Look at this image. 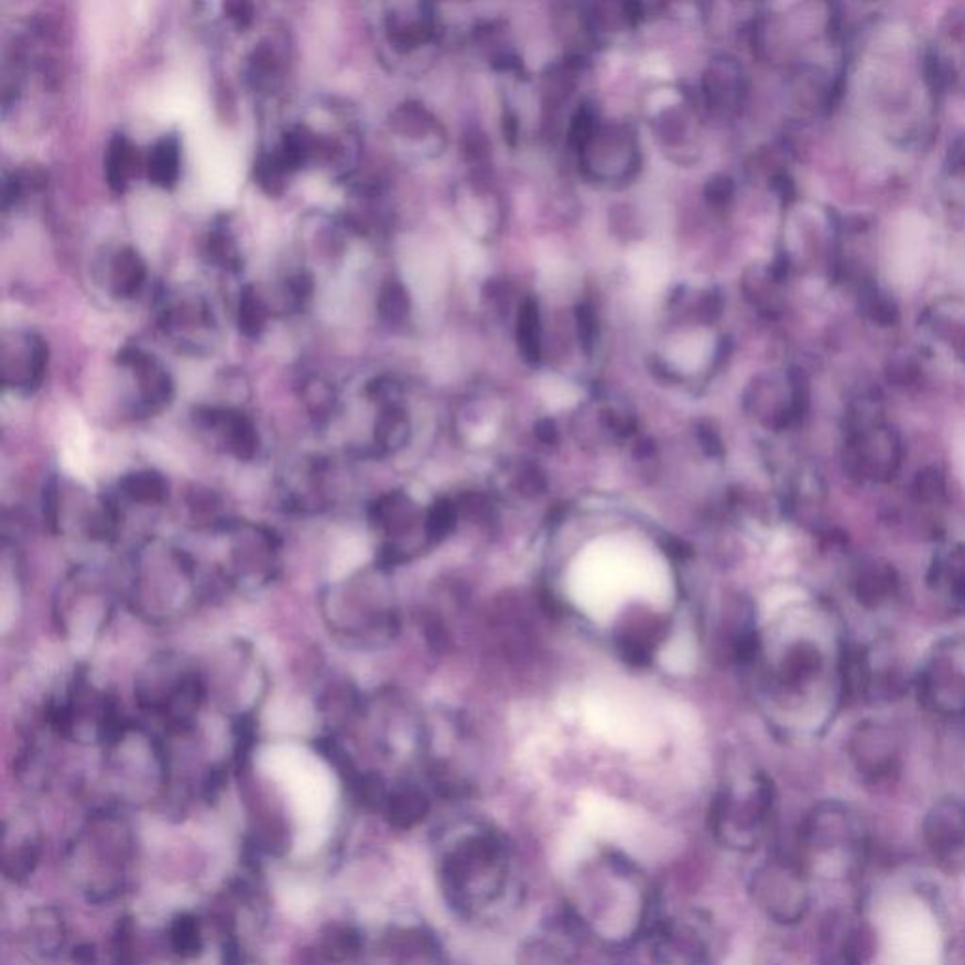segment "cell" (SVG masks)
Wrapping results in <instances>:
<instances>
[{
	"label": "cell",
	"mask_w": 965,
	"mask_h": 965,
	"mask_svg": "<svg viewBox=\"0 0 965 965\" xmlns=\"http://www.w3.org/2000/svg\"><path fill=\"white\" fill-rule=\"evenodd\" d=\"M924 73H926L928 84H930L933 91L937 93L946 91V87L954 79L951 65L941 57L940 53L933 52V50L928 52L926 59H924Z\"/></svg>",
	"instance_id": "d590c367"
},
{
	"label": "cell",
	"mask_w": 965,
	"mask_h": 965,
	"mask_svg": "<svg viewBox=\"0 0 965 965\" xmlns=\"http://www.w3.org/2000/svg\"><path fill=\"white\" fill-rule=\"evenodd\" d=\"M919 700L941 717H965V672L951 660H933L919 679Z\"/></svg>",
	"instance_id": "4fadbf2b"
},
{
	"label": "cell",
	"mask_w": 965,
	"mask_h": 965,
	"mask_svg": "<svg viewBox=\"0 0 965 965\" xmlns=\"http://www.w3.org/2000/svg\"><path fill=\"white\" fill-rule=\"evenodd\" d=\"M575 317H577L581 346L590 355L594 341H596V334H598V325H596V315H594L593 307L588 306V304H579L577 310H575Z\"/></svg>",
	"instance_id": "ab89813d"
},
{
	"label": "cell",
	"mask_w": 965,
	"mask_h": 965,
	"mask_svg": "<svg viewBox=\"0 0 965 965\" xmlns=\"http://www.w3.org/2000/svg\"><path fill=\"white\" fill-rule=\"evenodd\" d=\"M159 330L189 355H206L216 347L219 326L209 302L198 293H166L159 304Z\"/></svg>",
	"instance_id": "52a82bcc"
},
{
	"label": "cell",
	"mask_w": 965,
	"mask_h": 965,
	"mask_svg": "<svg viewBox=\"0 0 965 965\" xmlns=\"http://www.w3.org/2000/svg\"><path fill=\"white\" fill-rule=\"evenodd\" d=\"M254 182L267 195L280 196L288 189L289 174L281 169L270 151H262L254 161Z\"/></svg>",
	"instance_id": "1f68e13d"
},
{
	"label": "cell",
	"mask_w": 965,
	"mask_h": 965,
	"mask_svg": "<svg viewBox=\"0 0 965 965\" xmlns=\"http://www.w3.org/2000/svg\"><path fill=\"white\" fill-rule=\"evenodd\" d=\"M517 341L521 347L522 357L529 360L530 365H538L542 349H540V310L534 299H527L519 310Z\"/></svg>",
	"instance_id": "83f0119b"
},
{
	"label": "cell",
	"mask_w": 965,
	"mask_h": 965,
	"mask_svg": "<svg viewBox=\"0 0 965 965\" xmlns=\"http://www.w3.org/2000/svg\"><path fill=\"white\" fill-rule=\"evenodd\" d=\"M773 189L777 191V195L781 196L783 200H792L794 198V185L790 182V177L784 176V174L773 177Z\"/></svg>",
	"instance_id": "c3c4849f"
},
{
	"label": "cell",
	"mask_w": 965,
	"mask_h": 965,
	"mask_svg": "<svg viewBox=\"0 0 965 965\" xmlns=\"http://www.w3.org/2000/svg\"><path fill=\"white\" fill-rule=\"evenodd\" d=\"M121 498L140 506H159L169 500V479L155 470H137L124 474L118 482Z\"/></svg>",
	"instance_id": "44dd1931"
},
{
	"label": "cell",
	"mask_w": 965,
	"mask_h": 965,
	"mask_svg": "<svg viewBox=\"0 0 965 965\" xmlns=\"http://www.w3.org/2000/svg\"><path fill=\"white\" fill-rule=\"evenodd\" d=\"M208 686L200 673L177 665L172 659H159L151 673L138 679V705L153 717L169 724L170 730L187 731L203 707Z\"/></svg>",
	"instance_id": "3957f363"
},
{
	"label": "cell",
	"mask_w": 965,
	"mask_h": 965,
	"mask_svg": "<svg viewBox=\"0 0 965 965\" xmlns=\"http://www.w3.org/2000/svg\"><path fill=\"white\" fill-rule=\"evenodd\" d=\"M223 10L227 13V20L236 26V29H249L253 25L254 7L251 2H227L223 4Z\"/></svg>",
	"instance_id": "7bdbcfd3"
},
{
	"label": "cell",
	"mask_w": 965,
	"mask_h": 965,
	"mask_svg": "<svg viewBox=\"0 0 965 965\" xmlns=\"http://www.w3.org/2000/svg\"><path fill=\"white\" fill-rule=\"evenodd\" d=\"M773 784L763 776L755 777L745 796H736L730 790L720 792L709 816L715 839L734 850L757 848L773 809Z\"/></svg>",
	"instance_id": "5b68a950"
},
{
	"label": "cell",
	"mask_w": 965,
	"mask_h": 965,
	"mask_svg": "<svg viewBox=\"0 0 965 965\" xmlns=\"http://www.w3.org/2000/svg\"><path fill=\"white\" fill-rule=\"evenodd\" d=\"M246 84L257 93H272L283 78V57L272 42H261L249 53L243 68Z\"/></svg>",
	"instance_id": "ac0fdd59"
},
{
	"label": "cell",
	"mask_w": 965,
	"mask_h": 965,
	"mask_svg": "<svg viewBox=\"0 0 965 965\" xmlns=\"http://www.w3.org/2000/svg\"><path fill=\"white\" fill-rule=\"evenodd\" d=\"M535 436L540 437V442H543V444H555L556 437H559V429H556L555 421L543 419V421L535 424Z\"/></svg>",
	"instance_id": "bcb514c9"
},
{
	"label": "cell",
	"mask_w": 965,
	"mask_h": 965,
	"mask_svg": "<svg viewBox=\"0 0 965 965\" xmlns=\"http://www.w3.org/2000/svg\"><path fill=\"white\" fill-rule=\"evenodd\" d=\"M302 402L317 423H325L338 408V394L328 379L310 376L302 381Z\"/></svg>",
	"instance_id": "4316f807"
},
{
	"label": "cell",
	"mask_w": 965,
	"mask_h": 965,
	"mask_svg": "<svg viewBox=\"0 0 965 965\" xmlns=\"http://www.w3.org/2000/svg\"><path fill=\"white\" fill-rule=\"evenodd\" d=\"M464 145H466V155L468 158L479 159L482 155H487V140L481 134L466 138Z\"/></svg>",
	"instance_id": "7dc6e473"
},
{
	"label": "cell",
	"mask_w": 965,
	"mask_h": 965,
	"mask_svg": "<svg viewBox=\"0 0 965 965\" xmlns=\"http://www.w3.org/2000/svg\"><path fill=\"white\" fill-rule=\"evenodd\" d=\"M822 670V654L816 646L800 641L792 647L779 668V681L784 688L798 691L809 685Z\"/></svg>",
	"instance_id": "ffe728a7"
},
{
	"label": "cell",
	"mask_w": 965,
	"mask_h": 965,
	"mask_svg": "<svg viewBox=\"0 0 965 965\" xmlns=\"http://www.w3.org/2000/svg\"><path fill=\"white\" fill-rule=\"evenodd\" d=\"M864 301H866V312L875 323L888 326L898 321V315H900L898 306L888 296L879 293L877 289H869L868 293L864 294Z\"/></svg>",
	"instance_id": "e575fe53"
},
{
	"label": "cell",
	"mask_w": 965,
	"mask_h": 965,
	"mask_svg": "<svg viewBox=\"0 0 965 965\" xmlns=\"http://www.w3.org/2000/svg\"><path fill=\"white\" fill-rule=\"evenodd\" d=\"M108 289L119 301H131L144 289L148 264L132 246H123L108 261Z\"/></svg>",
	"instance_id": "9a60e30c"
},
{
	"label": "cell",
	"mask_w": 965,
	"mask_h": 965,
	"mask_svg": "<svg viewBox=\"0 0 965 965\" xmlns=\"http://www.w3.org/2000/svg\"><path fill=\"white\" fill-rule=\"evenodd\" d=\"M508 847L502 835L477 826L460 835L444 860V888L464 914L495 903L508 885Z\"/></svg>",
	"instance_id": "6da1fadb"
},
{
	"label": "cell",
	"mask_w": 965,
	"mask_h": 965,
	"mask_svg": "<svg viewBox=\"0 0 965 965\" xmlns=\"http://www.w3.org/2000/svg\"><path fill=\"white\" fill-rule=\"evenodd\" d=\"M800 843L813 858L845 856L858 860L866 847V830L856 811L832 800L811 809L800 830Z\"/></svg>",
	"instance_id": "8992f818"
},
{
	"label": "cell",
	"mask_w": 965,
	"mask_h": 965,
	"mask_svg": "<svg viewBox=\"0 0 965 965\" xmlns=\"http://www.w3.org/2000/svg\"><path fill=\"white\" fill-rule=\"evenodd\" d=\"M387 39L400 52H408L431 39L432 21L426 13L408 15L392 10L386 20Z\"/></svg>",
	"instance_id": "603a6c76"
},
{
	"label": "cell",
	"mask_w": 965,
	"mask_h": 965,
	"mask_svg": "<svg viewBox=\"0 0 965 965\" xmlns=\"http://www.w3.org/2000/svg\"><path fill=\"white\" fill-rule=\"evenodd\" d=\"M898 590V574L890 564L871 562L861 567L855 579V594L861 606L879 607Z\"/></svg>",
	"instance_id": "d6986e66"
},
{
	"label": "cell",
	"mask_w": 965,
	"mask_h": 965,
	"mask_svg": "<svg viewBox=\"0 0 965 965\" xmlns=\"http://www.w3.org/2000/svg\"><path fill=\"white\" fill-rule=\"evenodd\" d=\"M749 893L755 906L777 924L802 922L811 907L807 868L790 858H771L750 875Z\"/></svg>",
	"instance_id": "277c9868"
},
{
	"label": "cell",
	"mask_w": 965,
	"mask_h": 965,
	"mask_svg": "<svg viewBox=\"0 0 965 965\" xmlns=\"http://www.w3.org/2000/svg\"><path fill=\"white\" fill-rule=\"evenodd\" d=\"M700 444L704 447L705 453L709 457H718L723 453V444L718 437L717 431L709 424H702L698 429Z\"/></svg>",
	"instance_id": "ee69618b"
},
{
	"label": "cell",
	"mask_w": 965,
	"mask_h": 965,
	"mask_svg": "<svg viewBox=\"0 0 965 965\" xmlns=\"http://www.w3.org/2000/svg\"><path fill=\"white\" fill-rule=\"evenodd\" d=\"M503 134L509 138V142L513 144L517 137V121L513 116H503Z\"/></svg>",
	"instance_id": "681fc988"
},
{
	"label": "cell",
	"mask_w": 965,
	"mask_h": 965,
	"mask_svg": "<svg viewBox=\"0 0 965 965\" xmlns=\"http://www.w3.org/2000/svg\"><path fill=\"white\" fill-rule=\"evenodd\" d=\"M519 965H567L556 948L543 941H529L519 953Z\"/></svg>",
	"instance_id": "836d02e7"
},
{
	"label": "cell",
	"mask_w": 965,
	"mask_h": 965,
	"mask_svg": "<svg viewBox=\"0 0 965 965\" xmlns=\"http://www.w3.org/2000/svg\"><path fill=\"white\" fill-rule=\"evenodd\" d=\"M903 463V444L898 432L879 415L877 402L861 400L848 419L843 445V466L848 476L861 482H888L898 476Z\"/></svg>",
	"instance_id": "7a4b0ae2"
},
{
	"label": "cell",
	"mask_w": 965,
	"mask_h": 965,
	"mask_svg": "<svg viewBox=\"0 0 965 965\" xmlns=\"http://www.w3.org/2000/svg\"><path fill=\"white\" fill-rule=\"evenodd\" d=\"M314 288V275L307 270H299L293 275H289L285 281V294L291 310H302V306H306L307 302L312 301Z\"/></svg>",
	"instance_id": "d6a6232c"
},
{
	"label": "cell",
	"mask_w": 965,
	"mask_h": 965,
	"mask_svg": "<svg viewBox=\"0 0 965 965\" xmlns=\"http://www.w3.org/2000/svg\"><path fill=\"white\" fill-rule=\"evenodd\" d=\"M914 495L922 502H937L945 496V479L935 468L922 471L914 481Z\"/></svg>",
	"instance_id": "74e56055"
},
{
	"label": "cell",
	"mask_w": 965,
	"mask_h": 965,
	"mask_svg": "<svg viewBox=\"0 0 965 965\" xmlns=\"http://www.w3.org/2000/svg\"><path fill=\"white\" fill-rule=\"evenodd\" d=\"M625 13H627L628 20L632 21V23H638L641 20V15H643V8L638 2H627L625 4Z\"/></svg>",
	"instance_id": "f907efd6"
},
{
	"label": "cell",
	"mask_w": 965,
	"mask_h": 965,
	"mask_svg": "<svg viewBox=\"0 0 965 965\" xmlns=\"http://www.w3.org/2000/svg\"><path fill=\"white\" fill-rule=\"evenodd\" d=\"M460 513H458L457 502H453L449 498L437 500L429 513L424 517V538L429 543H440L457 527Z\"/></svg>",
	"instance_id": "f546056e"
},
{
	"label": "cell",
	"mask_w": 965,
	"mask_h": 965,
	"mask_svg": "<svg viewBox=\"0 0 965 965\" xmlns=\"http://www.w3.org/2000/svg\"><path fill=\"white\" fill-rule=\"evenodd\" d=\"M47 357V344L40 334H4L0 349V376L4 389L25 394L36 391L46 376Z\"/></svg>",
	"instance_id": "30bf717a"
},
{
	"label": "cell",
	"mask_w": 965,
	"mask_h": 965,
	"mask_svg": "<svg viewBox=\"0 0 965 965\" xmlns=\"http://www.w3.org/2000/svg\"><path fill=\"white\" fill-rule=\"evenodd\" d=\"M145 176L159 189L172 191L182 176V140L177 134L159 138L145 159Z\"/></svg>",
	"instance_id": "2e32d148"
},
{
	"label": "cell",
	"mask_w": 965,
	"mask_h": 965,
	"mask_svg": "<svg viewBox=\"0 0 965 965\" xmlns=\"http://www.w3.org/2000/svg\"><path fill=\"white\" fill-rule=\"evenodd\" d=\"M140 166V155L137 145L132 144L131 138L118 132L110 138L105 155L106 182L113 193L123 195L129 189L132 180L137 177Z\"/></svg>",
	"instance_id": "e0dca14e"
},
{
	"label": "cell",
	"mask_w": 965,
	"mask_h": 965,
	"mask_svg": "<svg viewBox=\"0 0 965 965\" xmlns=\"http://www.w3.org/2000/svg\"><path fill=\"white\" fill-rule=\"evenodd\" d=\"M359 692L347 683H334L328 686L319 698V709L325 717L333 718V723H349L360 712Z\"/></svg>",
	"instance_id": "484cf974"
},
{
	"label": "cell",
	"mask_w": 965,
	"mask_h": 965,
	"mask_svg": "<svg viewBox=\"0 0 965 965\" xmlns=\"http://www.w3.org/2000/svg\"><path fill=\"white\" fill-rule=\"evenodd\" d=\"M900 737L887 724L864 720L848 737V757L856 771L869 781L892 776L900 762Z\"/></svg>",
	"instance_id": "8fae6325"
},
{
	"label": "cell",
	"mask_w": 965,
	"mask_h": 965,
	"mask_svg": "<svg viewBox=\"0 0 965 965\" xmlns=\"http://www.w3.org/2000/svg\"><path fill=\"white\" fill-rule=\"evenodd\" d=\"M948 585L953 588L954 594H958L959 598L965 600V545L964 547L954 549L945 566H943Z\"/></svg>",
	"instance_id": "f35d334b"
},
{
	"label": "cell",
	"mask_w": 965,
	"mask_h": 965,
	"mask_svg": "<svg viewBox=\"0 0 965 965\" xmlns=\"http://www.w3.org/2000/svg\"><path fill=\"white\" fill-rule=\"evenodd\" d=\"M704 195L705 200L715 206V208L726 206V204L730 203L731 196H734V182L728 176L712 177L707 185H705Z\"/></svg>",
	"instance_id": "b9f144b4"
},
{
	"label": "cell",
	"mask_w": 965,
	"mask_h": 965,
	"mask_svg": "<svg viewBox=\"0 0 965 965\" xmlns=\"http://www.w3.org/2000/svg\"><path fill=\"white\" fill-rule=\"evenodd\" d=\"M193 421L198 429L216 436L223 449L241 463H249L259 455L261 436L253 419L243 411L227 405H196Z\"/></svg>",
	"instance_id": "7c38bea8"
},
{
	"label": "cell",
	"mask_w": 965,
	"mask_h": 965,
	"mask_svg": "<svg viewBox=\"0 0 965 965\" xmlns=\"http://www.w3.org/2000/svg\"><path fill=\"white\" fill-rule=\"evenodd\" d=\"M118 365L131 376L137 387L134 415L151 418L169 408L174 400V379L166 366L144 347L123 346L118 353Z\"/></svg>",
	"instance_id": "ba28073f"
},
{
	"label": "cell",
	"mask_w": 965,
	"mask_h": 965,
	"mask_svg": "<svg viewBox=\"0 0 965 965\" xmlns=\"http://www.w3.org/2000/svg\"><path fill=\"white\" fill-rule=\"evenodd\" d=\"M418 517L415 503L402 490L381 496L368 508V521L378 532L389 535V542H392V538L408 534L415 527Z\"/></svg>",
	"instance_id": "5bb4252c"
},
{
	"label": "cell",
	"mask_w": 965,
	"mask_h": 965,
	"mask_svg": "<svg viewBox=\"0 0 965 965\" xmlns=\"http://www.w3.org/2000/svg\"><path fill=\"white\" fill-rule=\"evenodd\" d=\"M236 325L241 336L251 339L259 338L267 330L268 307L253 285H246L238 294Z\"/></svg>",
	"instance_id": "d4e9b609"
},
{
	"label": "cell",
	"mask_w": 965,
	"mask_h": 965,
	"mask_svg": "<svg viewBox=\"0 0 965 965\" xmlns=\"http://www.w3.org/2000/svg\"><path fill=\"white\" fill-rule=\"evenodd\" d=\"M922 837L933 858L946 871L965 866V803L943 798L933 803L922 821Z\"/></svg>",
	"instance_id": "9c48e42d"
},
{
	"label": "cell",
	"mask_w": 965,
	"mask_h": 965,
	"mask_svg": "<svg viewBox=\"0 0 965 965\" xmlns=\"http://www.w3.org/2000/svg\"><path fill=\"white\" fill-rule=\"evenodd\" d=\"M391 816L400 826H413L429 813V798L415 787H402L389 800Z\"/></svg>",
	"instance_id": "f1b7e54d"
},
{
	"label": "cell",
	"mask_w": 965,
	"mask_h": 965,
	"mask_svg": "<svg viewBox=\"0 0 965 965\" xmlns=\"http://www.w3.org/2000/svg\"><path fill=\"white\" fill-rule=\"evenodd\" d=\"M203 259L209 267L219 268L223 272L238 274L243 267L240 248L236 243L235 236L223 225L212 227L203 240Z\"/></svg>",
	"instance_id": "cb8c5ba5"
},
{
	"label": "cell",
	"mask_w": 965,
	"mask_h": 965,
	"mask_svg": "<svg viewBox=\"0 0 965 965\" xmlns=\"http://www.w3.org/2000/svg\"><path fill=\"white\" fill-rule=\"evenodd\" d=\"M516 487L519 495L534 498V496L542 495L547 487V481L538 466L527 463L517 468Z\"/></svg>",
	"instance_id": "8d00e7d4"
},
{
	"label": "cell",
	"mask_w": 965,
	"mask_h": 965,
	"mask_svg": "<svg viewBox=\"0 0 965 965\" xmlns=\"http://www.w3.org/2000/svg\"><path fill=\"white\" fill-rule=\"evenodd\" d=\"M378 314L387 325H400L410 315V294L397 280L381 285L378 294Z\"/></svg>",
	"instance_id": "4dcf8cb0"
},
{
	"label": "cell",
	"mask_w": 965,
	"mask_h": 965,
	"mask_svg": "<svg viewBox=\"0 0 965 965\" xmlns=\"http://www.w3.org/2000/svg\"><path fill=\"white\" fill-rule=\"evenodd\" d=\"M594 132V118L593 113L587 110V108H583V110L577 111L575 113L574 121H572V127H570V144L575 145V148H585V145L590 142V138H593Z\"/></svg>",
	"instance_id": "60d3db41"
},
{
	"label": "cell",
	"mask_w": 965,
	"mask_h": 965,
	"mask_svg": "<svg viewBox=\"0 0 965 965\" xmlns=\"http://www.w3.org/2000/svg\"><path fill=\"white\" fill-rule=\"evenodd\" d=\"M720 312H723L720 296L717 293H709L705 296L704 302H702V306H700V319L705 321V323H713V321L718 319Z\"/></svg>",
	"instance_id": "f6af8a7d"
},
{
	"label": "cell",
	"mask_w": 965,
	"mask_h": 965,
	"mask_svg": "<svg viewBox=\"0 0 965 965\" xmlns=\"http://www.w3.org/2000/svg\"><path fill=\"white\" fill-rule=\"evenodd\" d=\"M410 419L400 404L381 405L373 424V447L376 453L387 455L402 449L410 440Z\"/></svg>",
	"instance_id": "7402d4cb"
}]
</instances>
